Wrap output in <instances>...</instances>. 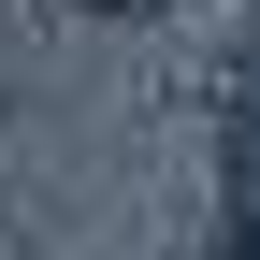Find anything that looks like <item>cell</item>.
<instances>
[{"label": "cell", "mask_w": 260, "mask_h": 260, "mask_svg": "<svg viewBox=\"0 0 260 260\" xmlns=\"http://www.w3.org/2000/svg\"><path fill=\"white\" fill-rule=\"evenodd\" d=\"M232 260H260V217H246V246H232Z\"/></svg>", "instance_id": "cell-1"}]
</instances>
